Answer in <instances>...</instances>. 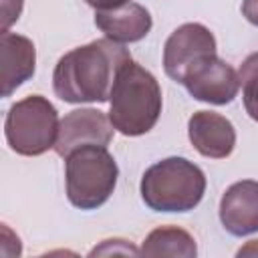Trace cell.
Returning a JSON list of instances; mask_svg holds the SVG:
<instances>
[{
    "label": "cell",
    "mask_w": 258,
    "mask_h": 258,
    "mask_svg": "<svg viewBox=\"0 0 258 258\" xmlns=\"http://www.w3.org/2000/svg\"><path fill=\"white\" fill-rule=\"evenodd\" d=\"M22 4L24 0H2V32H8V28L18 20Z\"/></svg>",
    "instance_id": "obj_15"
},
{
    "label": "cell",
    "mask_w": 258,
    "mask_h": 258,
    "mask_svg": "<svg viewBox=\"0 0 258 258\" xmlns=\"http://www.w3.org/2000/svg\"><path fill=\"white\" fill-rule=\"evenodd\" d=\"M119 177L115 157L101 145H85L64 157L67 198L79 210H97L113 194Z\"/></svg>",
    "instance_id": "obj_4"
},
{
    "label": "cell",
    "mask_w": 258,
    "mask_h": 258,
    "mask_svg": "<svg viewBox=\"0 0 258 258\" xmlns=\"http://www.w3.org/2000/svg\"><path fill=\"white\" fill-rule=\"evenodd\" d=\"M139 189L153 212H189L204 198L206 175L185 157H167L145 169Z\"/></svg>",
    "instance_id": "obj_3"
},
{
    "label": "cell",
    "mask_w": 258,
    "mask_h": 258,
    "mask_svg": "<svg viewBox=\"0 0 258 258\" xmlns=\"http://www.w3.org/2000/svg\"><path fill=\"white\" fill-rule=\"evenodd\" d=\"M187 135L196 151L210 159H224L236 147V129L216 111H196L187 121Z\"/></svg>",
    "instance_id": "obj_9"
},
{
    "label": "cell",
    "mask_w": 258,
    "mask_h": 258,
    "mask_svg": "<svg viewBox=\"0 0 258 258\" xmlns=\"http://www.w3.org/2000/svg\"><path fill=\"white\" fill-rule=\"evenodd\" d=\"M89 6H93L95 10H113V8H119L131 0H85Z\"/></svg>",
    "instance_id": "obj_18"
},
{
    "label": "cell",
    "mask_w": 258,
    "mask_h": 258,
    "mask_svg": "<svg viewBox=\"0 0 258 258\" xmlns=\"http://www.w3.org/2000/svg\"><path fill=\"white\" fill-rule=\"evenodd\" d=\"M113 123L109 115L93 107H81L67 113L58 123V135L54 141V153L67 157L71 151L85 145L107 147L113 139Z\"/></svg>",
    "instance_id": "obj_8"
},
{
    "label": "cell",
    "mask_w": 258,
    "mask_h": 258,
    "mask_svg": "<svg viewBox=\"0 0 258 258\" xmlns=\"http://www.w3.org/2000/svg\"><path fill=\"white\" fill-rule=\"evenodd\" d=\"M240 87H242V101L246 113L258 123V52H252L242 62L240 71Z\"/></svg>",
    "instance_id": "obj_14"
},
{
    "label": "cell",
    "mask_w": 258,
    "mask_h": 258,
    "mask_svg": "<svg viewBox=\"0 0 258 258\" xmlns=\"http://www.w3.org/2000/svg\"><path fill=\"white\" fill-rule=\"evenodd\" d=\"M258 254V240H250L244 248L238 250V256H256Z\"/></svg>",
    "instance_id": "obj_19"
},
{
    "label": "cell",
    "mask_w": 258,
    "mask_h": 258,
    "mask_svg": "<svg viewBox=\"0 0 258 258\" xmlns=\"http://www.w3.org/2000/svg\"><path fill=\"white\" fill-rule=\"evenodd\" d=\"M95 24L101 32H105L107 38L127 44L145 38L151 30L153 20L145 6L137 2H127L113 10H97Z\"/></svg>",
    "instance_id": "obj_12"
},
{
    "label": "cell",
    "mask_w": 258,
    "mask_h": 258,
    "mask_svg": "<svg viewBox=\"0 0 258 258\" xmlns=\"http://www.w3.org/2000/svg\"><path fill=\"white\" fill-rule=\"evenodd\" d=\"M121 240L119 238H115V240H103V244L101 246H97V248H93L91 250V256H95V254H117V252H121V254H139V250L137 248H133V246H123V248H119L117 244H119Z\"/></svg>",
    "instance_id": "obj_16"
},
{
    "label": "cell",
    "mask_w": 258,
    "mask_h": 258,
    "mask_svg": "<svg viewBox=\"0 0 258 258\" xmlns=\"http://www.w3.org/2000/svg\"><path fill=\"white\" fill-rule=\"evenodd\" d=\"M220 222L232 236L258 232V181L242 179L224 191L220 200Z\"/></svg>",
    "instance_id": "obj_10"
},
{
    "label": "cell",
    "mask_w": 258,
    "mask_h": 258,
    "mask_svg": "<svg viewBox=\"0 0 258 258\" xmlns=\"http://www.w3.org/2000/svg\"><path fill=\"white\" fill-rule=\"evenodd\" d=\"M161 105L157 79L141 64L127 62L119 71L109 97V119L113 127L127 137L145 135L155 127Z\"/></svg>",
    "instance_id": "obj_2"
},
{
    "label": "cell",
    "mask_w": 258,
    "mask_h": 258,
    "mask_svg": "<svg viewBox=\"0 0 258 258\" xmlns=\"http://www.w3.org/2000/svg\"><path fill=\"white\" fill-rule=\"evenodd\" d=\"M139 254L143 256H179L194 258L198 254V246L194 236L177 226H161L147 234L143 240Z\"/></svg>",
    "instance_id": "obj_13"
},
{
    "label": "cell",
    "mask_w": 258,
    "mask_h": 258,
    "mask_svg": "<svg viewBox=\"0 0 258 258\" xmlns=\"http://www.w3.org/2000/svg\"><path fill=\"white\" fill-rule=\"evenodd\" d=\"M58 113L42 95H28L16 101L4 119V135L10 149L18 155L36 157L54 149L58 135Z\"/></svg>",
    "instance_id": "obj_5"
},
{
    "label": "cell",
    "mask_w": 258,
    "mask_h": 258,
    "mask_svg": "<svg viewBox=\"0 0 258 258\" xmlns=\"http://www.w3.org/2000/svg\"><path fill=\"white\" fill-rule=\"evenodd\" d=\"M216 54V38L200 22H185L177 26L163 46V71L165 75L181 83L185 73L206 56Z\"/></svg>",
    "instance_id": "obj_6"
},
{
    "label": "cell",
    "mask_w": 258,
    "mask_h": 258,
    "mask_svg": "<svg viewBox=\"0 0 258 258\" xmlns=\"http://www.w3.org/2000/svg\"><path fill=\"white\" fill-rule=\"evenodd\" d=\"M131 52L111 38H97L62 54L52 73L54 95L64 103H107Z\"/></svg>",
    "instance_id": "obj_1"
},
{
    "label": "cell",
    "mask_w": 258,
    "mask_h": 258,
    "mask_svg": "<svg viewBox=\"0 0 258 258\" xmlns=\"http://www.w3.org/2000/svg\"><path fill=\"white\" fill-rule=\"evenodd\" d=\"M242 16L258 26V0H242Z\"/></svg>",
    "instance_id": "obj_17"
},
{
    "label": "cell",
    "mask_w": 258,
    "mask_h": 258,
    "mask_svg": "<svg viewBox=\"0 0 258 258\" xmlns=\"http://www.w3.org/2000/svg\"><path fill=\"white\" fill-rule=\"evenodd\" d=\"M36 69V48L28 36L2 32L0 36V95L10 97L22 83L32 79Z\"/></svg>",
    "instance_id": "obj_11"
},
{
    "label": "cell",
    "mask_w": 258,
    "mask_h": 258,
    "mask_svg": "<svg viewBox=\"0 0 258 258\" xmlns=\"http://www.w3.org/2000/svg\"><path fill=\"white\" fill-rule=\"evenodd\" d=\"M181 85L198 101L210 105H228L238 97L240 77L232 64L212 54L196 62L185 73Z\"/></svg>",
    "instance_id": "obj_7"
}]
</instances>
